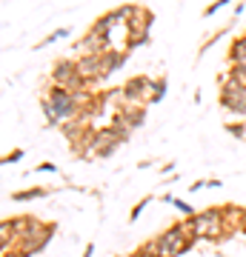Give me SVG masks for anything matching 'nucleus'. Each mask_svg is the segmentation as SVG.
<instances>
[{
  "instance_id": "f03ea898",
  "label": "nucleus",
  "mask_w": 246,
  "mask_h": 257,
  "mask_svg": "<svg viewBox=\"0 0 246 257\" xmlns=\"http://www.w3.org/2000/svg\"><path fill=\"white\" fill-rule=\"evenodd\" d=\"M52 100H55V106H52V109H49V117L52 120H60V117H69V114H72L74 111V97L72 94H66L63 89H55V92H52Z\"/></svg>"
},
{
  "instance_id": "7ed1b4c3",
  "label": "nucleus",
  "mask_w": 246,
  "mask_h": 257,
  "mask_svg": "<svg viewBox=\"0 0 246 257\" xmlns=\"http://www.w3.org/2000/svg\"><path fill=\"white\" fill-rule=\"evenodd\" d=\"M20 157H23V152H12V155H6V157H3V163H18Z\"/></svg>"
},
{
  "instance_id": "f257e3e1",
  "label": "nucleus",
  "mask_w": 246,
  "mask_h": 257,
  "mask_svg": "<svg viewBox=\"0 0 246 257\" xmlns=\"http://www.w3.org/2000/svg\"><path fill=\"white\" fill-rule=\"evenodd\" d=\"M220 100H223L226 109L243 111L246 109V83H232V86H226L223 94H220Z\"/></svg>"
},
{
  "instance_id": "20e7f679",
  "label": "nucleus",
  "mask_w": 246,
  "mask_h": 257,
  "mask_svg": "<svg viewBox=\"0 0 246 257\" xmlns=\"http://www.w3.org/2000/svg\"><path fill=\"white\" fill-rule=\"evenodd\" d=\"M169 203H175V206H178V209H181V211H192V209H189V206H186V203H183V200H169Z\"/></svg>"
}]
</instances>
